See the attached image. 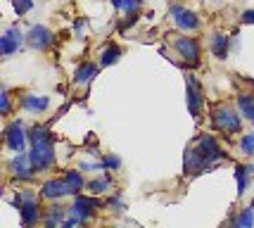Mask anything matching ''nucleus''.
<instances>
[{
  "label": "nucleus",
  "instance_id": "nucleus-30",
  "mask_svg": "<svg viewBox=\"0 0 254 228\" xmlns=\"http://www.w3.org/2000/svg\"><path fill=\"white\" fill-rule=\"evenodd\" d=\"M83 26H86V22H83V19H76V22H74V31H83Z\"/></svg>",
  "mask_w": 254,
  "mask_h": 228
},
{
  "label": "nucleus",
  "instance_id": "nucleus-24",
  "mask_svg": "<svg viewBox=\"0 0 254 228\" xmlns=\"http://www.w3.org/2000/svg\"><path fill=\"white\" fill-rule=\"evenodd\" d=\"M122 166V159L117 157V154H105L102 157V169H107V171H117Z\"/></svg>",
  "mask_w": 254,
  "mask_h": 228
},
{
  "label": "nucleus",
  "instance_id": "nucleus-1",
  "mask_svg": "<svg viewBox=\"0 0 254 228\" xmlns=\"http://www.w3.org/2000/svg\"><path fill=\"white\" fill-rule=\"evenodd\" d=\"M226 154L223 150L219 148V143L214 136L209 133H202L197 136V141L195 145H188V150H186V159H183V171L186 176H197V174H204L209 166L223 159Z\"/></svg>",
  "mask_w": 254,
  "mask_h": 228
},
{
  "label": "nucleus",
  "instance_id": "nucleus-11",
  "mask_svg": "<svg viewBox=\"0 0 254 228\" xmlns=\"http://www.w3.org/2000/svg\"><path fill=\"white\" fill-rule=\"evenodd\" d=\"M188 109L192 117H199V109H202V90H199V83L195 81V76H188Z\"/></svg>",
  "mask_w": 254,
  "mask_h": 228
},
{
  "label": "nucleus",
  "instance_id": "nucleus-15",
  "mask_svg": "<svg viewBox=\"0 0 254 228\" xmlns=\"http://www.w3.org/2000/svg\"><path fill=\"white\" fill-rule=\"evenodd\" d=\"M95 76H98V67L93 65V62H83V65L76 67L74 81H76V83H90Z\"/></svg>",
  "mask_w": 254,
  "mask_h": 228
},
{
  "label": "nucleus",
  "instance_id": "nucleus-26",
  "mask_svg": "<svg viewBox=\"0 0 254 228\" xmlns=\"http://www.w3.org/2000/svg\"><path fill=\"white\" fill-rule=\"evenodd\" d=\"M12 5H14L17 14H26L33 7V0H12Z\"/></svg>",
  "mask_w": 254,
  "mask_h": 228
},
{
  "label": "nucleus",
  "instance_id": "nucleus-31",
  "mask_svg": "<svg viewBox=\"0 0 254 228\" xmlns=\"http://www.w3.org/2000/svg\"><path fill=\"white\" fill-rule=\"evenodd\" d=\"M124 2H126V0H112V5H114L117 10H124Z\"/></svg>",
  "mask_w": 254,
  "mask_h": 228
},
{
  "label": "nucleus",
  "instance_id": "nucleus-10",
  "mask_svg": "<svg viewBox=\"0 0 254 228\" xmlns=\"http://www.w3.org/2000/svg\"><path fill=\"white\" fill-rule=\"evenodd\" d=\"M98 207H100V202L95 200V197H81V195H76V197H74V205H71V209H69V212H71L74 217H78V219H83V221H86V219H90L93 214H95V209H98Z\"/></svg>",
  "mask_w": 254,
  "mask_h": 228
},
{
  "label": "nucleus",
  "instance_id": "nucleus-27",
  "mask_svg": "<svg viewBox=\"0 0 254 228\" xmlns=\"http://www.w3.org/2000/svg\"><path fill=\"white\" fill-rule=\"evenodd\" d=\"M140 5H143V0H126V2H124V10L128 12V14H135Z\"/></svg>",
  "mask_w": 254,
  "mask_h": 228
},
{
  "label": "nucleus",
  "instance_id": "nucleus-3",
  "mask_svg": "<svg viewBox=\"0 0 254 228\" xmlns=\"http://www.w3.org/2000/svg\"><path fill=\"white\" fill-rule=\"evenodd\" d=\"M211 121H214V126L223 133H240L243 131V121H240V114L238 112H233L231 107H221L214 109V114H211Z\"/></svg>",
  "mask_w": 254,
  "mask_h": 228
},
{
  "label": "nucleus",
  "instance_id": "nucleus-22",
  "mask_svg": "<svg viewBox=\"0 0 254 228\" xmlns=\"http://www.w3.org/2000/svg\"><path fill=\"white\" fill-rule=\"evenodd\" d=\"M235 178H238V195H243L245 190H247V183H250L247 166H235Z\"/></svg>",
  "mask_w": 254,
  "mask_h": 228
},
{
  "label": "nucleus",
  "instance_id": "nucleus-12",
  "mask_svg": "<svg viewBox=\"0 0 254 228\" xmlns=\"http://www.w3.org/2000/svg\"><path fill=\"white\" fill-rule=\"evenodd\" d=\"M19 214H22L24 226H33V224H38V219H41V207H38V202H36V197H33V200H22Z\"/></svg>",
  "mask_w": 254,
  "mask_h": 228
},
{
  "label": "nucleus",
  "instance_id": "nucleus-5",
  "mask_svg": "<svg viewBox=\"0 0 254 228\" xmlns=\"http://www.w3.org/2000/svg\"><path fill=\"white\" fill-rule=\"evenodd\" d=\"M26 41V36L19 31V26H7L5 33H2V38H0V53L5 55V57H10L19 50V45Z\"/></svg>",
  "mask_w": 254,
  "mask_h": 228
},
{
  "label": "nucleus",
  "instance_id": "nucleus-29",
  "mask_svg": "<svg viewBox=\"0 0 254 228\" xmlns=\"http://www.w3.org/2000/svg\"><path fill=\"white\" fill-rule=\"evenodd\" d=\"M240 22L243 24H254V10H245L240 14Z\"/></svg>",
  "mask_w": 254,
  "mask_h": 228
},
{
  "label": "nucleus",
  "instance_id": "nucleus-28",
  "mask_svg": "<svg viewBox=\"0 0 254 228\" xmlns=\"http://www.w3.org/2000/svg\"><path fill=\"white\" fill-rule=\"evenodd\" d=\"M0 109H2V114H10V95H7V90H2V95H0Z\"/></svg>",
  "mask_w": 254,
  "mask_h": 228
},
{
  "label": "nucleus",
  "instance_id": "nucleus-6",
  "mask_svg": "<svg viewBox=\"0 0 254 228\" xmlns=\"http://www.w3.org/2000/svg\"><path fill=\"white\" fill-rule=\"evenodd\" d=\"M26 43L31 45L33 50H45V48L53 45V31L43 24H33L26 33Z\"/></svg>",
  "mask_w": 254,
  "mask_h": 228
},
{
  "label": "nucleus",
  "instance_id": "nucleus-8",
  "mask_svg": "<svg viewBox=\"0 0 254 228\" xmlns=\"http://www.w3.org/2000/svg\"><path fill=\"white\" fill-rule=\"evenodd\" d=\"M10 171L14 178H19V181H29L36 171V166L31 164V157L26 154V152H17L14 157L10 159Z\"/></svg>",
  "mask_w": 254,
  "mask_h": 228
},
{
  "label": "nucleus",
  "instance_id": "nucleus-13",
  "mask_svg": "<svg viewBox=\"0 0 254 228\" xmlns=\"http://www.w3.org/2000/svg\"><path fill=\"white\" fill-rule=\"evenodd\" d=\"M41 195L48 197V200H57V197L69 195V190H66V185H64V178H53V181H45Z\"/></svg>",
  "mask_w": 254,
  "mask_h": 228
},
{
  "label": "nucleus",
  "instance_id": "nucleus-20",
  "mask_svg": "<svg viewBox=\"0 0 254 228\" xmlns=\"http://www.w3.org/2000/svg\"><path fill=\"white\" fill-rule=\"evenodd\" d=\"M238 107L250 121H254V95H240L238 98Z\"/></svg>",
  "mask_w": 254,
  "mask_h": 228
},
{
  "label": "nucleus",
  "instance_id": "nucleus-23",
  "mask_svg": "<svg viewBox=\"0 0 254 228\" xmlns=\"http://www.w3.org/2000/svg\"><path fill=\"white\" fill-rule=\"evenodd\" d=\"M233 224H235V226H238V228H250V226H252V224H254L252 207H245V209H243V212H240V214H238V219H235Z\"/></svg>",
  "mask_w": 254,
  "mask_h": 228
},
{
  "label": "nucleus",
  "instance_id": "nucleus-17",
  "mask_svg": "<svg viewBox=\"0 0 254 228\" xmlns=\"http://www.w3.org/2000/svg\"><path fill=\"white\" fill-rule=\"evenodd\" d=\"M119 57H122V48H119V45H114V43H110L105 50H102V55H100V67L114 65V62H119Z\"/></svg>",
  "mask_w": 254,
  "mask_h": 228
},
{
  "label": "nucleus",
  "instance_id": "nucleus-16",
  "mask_svg": "<svg viewBox=\"0 0 254 228\" xmlns=\"http://www.w3.org/2000/svg\"><path fill=\"white\" fill-rule=\"evenodd\" d=\"M211 53L216 55L219 60H226L228 57V38L223 33H214L211 36Z\"/></svg>",
  "mask_w": 254,
  "mask_h": 228
},
{
  "label": "nucleus",
  "instance_id": "nucleus-18",
  "mask_svg": "<svg viewBox=\"0 0 254 228\" xmlns=\"http://www.w3.org/2000/svg\"><path fill=\"white\" fill-rule=\"evenodd\" d=\"M64 185H66V190H69V195H76L86 183H83V176L78 174V171H66L64 174Z\"/></svg>",
  "mask_w": 254,
  "mask_h": 228
},
{
  "label": "nucleus",
  "instance_id": "nucleus-4",
  "mask_svg": "<svg viewBox=\"0 0 254 228\" xmlns=\"http://www.w3.org/2000/svg\"><path fill=\"white\" fill-rule=\"evenodd\" d=\"M174 48H176V53L183 57L186 65H190V67L199 65V43L195 38H190V36H178L176 41H174Z\"/></svg>",
  "mask_w": 254,
  "mask_h": 228
},
{
  "label": "nucleus",
  "instance_id": "nucleus-25",
  "mask_svg": "<svg viewBox=\"0 0 254 228\" xmlns=\"http://www.w3.org/2000/svg\"><path fill=\"white\" fill-rule=\"evenodd\" d=\"M240 150L245 154H254V131L252 133H245L243 138H240Z\"/></svg>",
  "mask_w": 254,
  "mask_h": 228
},
{
  "label": "nucleus",
  "instance_id": "nucleus-14",
  "mask_svg": "<svg viewBox=\"0 0 254 228\" xmlns=\"http://www.w3.org/2000/svg\"><path fill=\"white\" fill-rule=\"evenodd\" d=\"M22 107L26 112H45L50 107V98H45V95H24Z\"/></svg>",
  "mask_w": 254,
  "mask_h": 228
},
{
  "label": "nucleus",
  "instance_id": "nucleus-19",
  "mask_svg": "<svg viewBox=\"0 0 254 228\" xmlns=\"http://www.w3.org/2000/svg\"><path fill=\"white\" fill-rule=\"evenodd\" d=\"M110 185H112V176H100V178H93V181H90L88 188L93 195H100V193L110 190Z\"/></svg>",
  "mask_w": 254,
  "mask_h": 228
},
{
  "label": "nucleus",
  "instance_id": "nucleus-21",
  "mask_svg": "<svg viewBox=\"0 0 254 228\" xmlns=\"http://www.w3.org/2000/svg\"><path fill=\"white\" fill-rule=\"evenodd\" d=\"M55 224H64V207L53 205L50 212H48V219H45V226H55Z\"/></svg>",
  "mask_w": 254,
  "mask_h": 228
},
{
  "label": "nucleus",
  "instance_id": "nucleus-2",
  "mask_svg": "<svg viewBox=\"0 0 254 228\" xmlns=\"http://www.w3.org/2000/svg\"><path fill=\"white\" fill-rule=\"evenodd\" d=\"M29 141H31V164L36 166V171H45L50 169L55 162V138L45 126H33L29 131Z\"/></svg>",
  "mask_w": 254,
  "mask_h": 228
},
{
  "label": "nucleus",
  "instance_id": "nucleus-9",
  "mask_svg": "<svg viewBox=\"0 0 254 228\" xmlns=\"http://www.w3.org/2000/svg\"><path fill=\"white\" fill-rule=\"evenodd\" d=\"M171 17H174V24L181 31H195L199 26L197 14L186 10V7H181V5H171Z\"/></svg>",
  "mask_w": 254,
  "mask_h": 228
},
{
  "label": "nucleus",
  "instance_id": "nucleus-7",
  "mask_svg": "<svg viewBox=\"0 0 254 228\" xmlns=\"http://www.w3.org/2000/svg\"><path fill=\"white\" fill-rule=\"evenodd\" d=\"M5 145L12 152H24L26 148V133H24L22 121H10L5 129Z\"/></svg>",
  "mask_w": 254,
  "mask_h": 228
}]
</instances>
